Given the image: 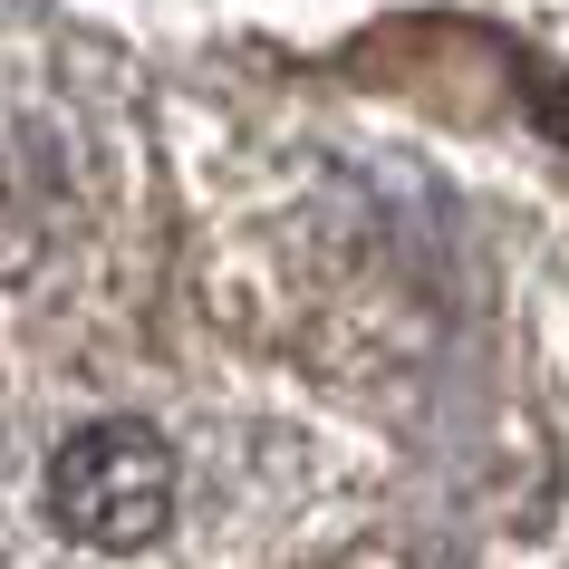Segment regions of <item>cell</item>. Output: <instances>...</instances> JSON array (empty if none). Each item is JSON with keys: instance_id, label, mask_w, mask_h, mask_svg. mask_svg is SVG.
I'll list each match as a JSON object with an SVG mask.
<instances>
[{"instance_id": "obj_1", "label": "cell", "mask_w": 569, "mask_h": 569, "mask_svg": "<svg viewBox=\"0 0 569 569\" xmlns=\"http://www.w3.org/2000/svg\"><path fill=\"white\" fill-rule=\"evenodd\" d=\"M49 531L88 560H146L154 540H174L183 521V445L146 416H97L49 445L39 473Z\"/></svg>"}]
</instances>
